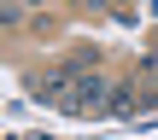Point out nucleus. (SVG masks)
<instances>
[{
	"instance_id": "f257e3e1",
	"label": "nucleus",
	"mask_w": 158,
	"mask_h": 140,
	"mask_svg": "<svg viewBox=\"0 0 158 140\" xmlns=\"http://www.w3.org/2000/svg\"><path fill=\"white\" fill-rule=\"evenodd\" d=\"M100 99H106V82H100V76H82V82L64 94V111H70V117H82V111H94Z\"/></svg>"
},
{
	"instance_id": "7ed1b4c3",
	"label": "nucleus",
	"mask_w": 158,
	"mask_h": 140,
	"mask_svg": "<svg viewBox=\"0 0 158 140\" xmlns=\"http://www.w3.org/2000/svg\"><path fill=\"white\" fill-rule=\"evenodd\" d=\"M111 117H135V88H117L111 94Z\"/></svg>"
},
{
	"instance_id": "f03ea898",
	"label": "nucleus",
	"mask_w": 158,
	"mask_h": 140,
	"mask_svg": "<svg viewBox=\"0 0 158 140\" xmlns=\"http://www.w3.org/2000/svg\"><path fill=\"white\" fill-rule=\"evenodd\" d=\"M64 82H70V70H53V76H35L29 88H35V99H64Z\"/></svg>"
}]
</instances>
